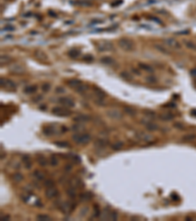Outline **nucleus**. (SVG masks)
Wrapping results in <instances>:
<instances>
[{"mask_svg": "<svg viewBox=\"0 0 196 221\" xmlns=\"http://www.w3.org/2000/svg\"><path fill=\"white\" fill-rule=\"evenodd\" d=\"M66 84L70 86L71 88L75 90L76 92H80V93H84L87 92V88L84 86V84L82 83L80 80L78 79H76V78H73V79H70L66 82Z\"/></svg>", "mask_w": 196, "mask_h": 221, "instance_id": "f257e3e1", "label": "nucleus"}, {"mask_svg": "<svg viewBox=\"0 0 196 221\" xmlns=\"http://www.w3.org/2000/svg\"><path fill=\"white\" fill-rule=\"evenodd\" d=\"M72 140H73L76 145L80 146H85L91 141V136L89 134L82 132V133H75L72 136Z\"/></svg>", "mask_w": 196, "mask_h": 221, "instance_id": "f03ea898", "label": "nucleus"}, {"mask_svg": "<svg viewBox=\"0 0 196 221\" xmlns=\"http://www.w3.org/2000/svg\"><path fill=\"white\" fill-rule=\"evenodd\" d=\"M118 45L124 51H132L135 47L134 41H133L132 39H130V38H126V37H123L118 39Z\"/></svg>", "mask_w": 196, "mask_h": 221, "instance_id": "7ed1b4c3", "label": "nucleus"}, {"mask_svg": "<svg viewBox=\"0 0 196 221\" xmlns=\"http://www.w3.org/2000/svg\"><path fill=\"white\" fill-rule=\"evenodd\" d=\"M96 48L100 52H109L114 49V44L110 40L102 39L96 43Z\"/></svg>", "mask_w": 196, "mask_h": 221, "instance_id": "20e7f679", "label": "nucleus"}, {"mask_svg": "<svg viewBox=\"0 0 196 221\" xmlns=\"http://www.w3.org/2000/svg\"><path fill=\"white\" fill-rule=\"evenodd\" d=\"M52 114L58 117H69L72 115V111L65 106H55L51 109Z\"/></svg>", "mask_w": 196, "mask_h": 221, "instance_id": "39448f33", "label": "nucleus"}, {"mask_svg": "<svg viewBox=\"0 0 196 221\" xmlns=\"http://www.w3.org/2000/svg\"><path fill=\"white\" fill-rule=\"evenodd\" d=\"M163 42H164V44L166 45L167 47H168V48L176 49V50H180V49L181 48L180 42L178 41V39H176V38H173V37L164 38V39H163Z\"/></svg>", "mask_w": 196, "mask_h": 221, "instance_id": "423d86ee", "label": "nucleus"}, {"mask_svg": "<svg viewBox=\"0 0 196 221\" xmlns=\"http://www.w3.org/2000/svg\"><path fill=\"white\" fill-rule=\"evenodd\" d=\"M0 84H1V86L5 90H9V92H15L17 90V86L16 84L14 83L13 81L10 80V79L7 78H1L0 80Z\"/></svg>", "mask_w": 196, "mask_h": 221, "instance_id": "0eeeda50", "label": "nucleus"}, {"mask_svg": "<svg viewBox=\"0 0 196 221\" xmlns=\"http://www.w3.org/2000/svg\"><path fill=\"white\" fill-rule=\"evenodd\" d=\"M106 115L109 118L114 120H121L123 118V113L119 109H116V108H111V109L107 110Z\"/></svg>", "mask_w": 196, "mask_h": 221, "instance_id": "6e6552de", "label": "nucleus"}, {"mask_svg": "<svg viewBox=\"0 0 196 221\" xmlns=\"http://www.w3.org/2000/svg\"><path fill=\"white\" fill-rule=\"evenodd\" d=\"M100 219L102 220H117L118 219V214L115 211H107L104 210L99 215Z\"/></svg>", "mask_w": 196, "mask_h": 221, "instance_id": "1a4fd4ad", "label": "nucleus"}, {"mask_svg": "<svg viewBox=\"0 0 196 221\" xmlns=\"http://www.w3.org/2000/svg\"><path fill=\"white\" fill-rule=\"evenodd\" d=\"M140 123L145 127V129L148 130V131H150V132H155V131H157V130H159L158 125H157L156 123H154V122H152V121H149V120H147V119L141 120Z\"/></svg>", "mask_w": 196, "mask_h": 221, "instance_id": "9d476101", "label": "nucleus"}, {"mask_svg": "<svg viewBox=\"0 0 196 221\" xmlns=\"http://www.w3.org/2000/svg\"><path fill=\"white\" fill-rule=\"evenodd\" d=\"M44 194L47 199L51 200V199H56L59 196V191L56 187H50V188H46L44 192Z\"/></svg>", "mask_w": 196, "mask_h": 221, "instance_id": "9b49d317", "label": "nucleus"}, {"mask_svg": "<svg viewBox=\"0 0 196 221\" xmlns=\"http://www.w3.org/2000/svg\"><path fill=\"white\" fill-rule=\"evenodd\" d=\"M74 207H75V205H74V203H71V201H63V203H61L60 205H59L60 210L63 213H65V214L70 213L71 211L74 209Z\"/></svg>", "mask_w": 196, "mask_h": 221, "instance_id": "f8f14e48", "label": "nucleus"}, {"mask_svg": "<svg viewBox=\"0 0 196 221\" xmlns=\"http://www.w3.org/2000/svg\"><path fill=\"white\" fill-rule=\"evenodd\" d=\"M135 138L137 140L141 141H145V143H148V141H151L153 140V137L148 133H145V132H136L135 133Z\"/></svg>", "mask_w": 196, "mask_h": 221, "instance_id": "ddd939ff", "label": "nucleus"}, {"mask_svg": "<svg viewBox=\"0 0 196 221\" xmlns=\"http://www.w3.org/2000/svg\"><path fill=\"white\" fill-rule=\"evenodd\" d=\"M58 102L60 103L62 106H65V107H68V108L75 106V101H74L71 97H60L58 99Z\"/></svg>", "mask_w": 196, "mask_h": 221, "instance_id": "4468645a", "label": "nucleus"}, {"mask_svg": "<svg viewBox=\"0 0 196 221\" xmlns=\"http://www.w3.org/2000/svg\"><path fill=\"white\" fill-rule=\"evenodd\" d=\"M10 72L15 75H22L26 72V69L22 64H13L10 67Z\"/></svg>", "mask_w": 196, "mask_h": 221, "instance_id": "2eb2a0df", "label": "nucleus"}, {"mask_svg": "<svg viewBox=\"0 0 196 221\" xmlns=\"http://www.w3.org/2000/svg\"><path fill=\"white\" fill-rule=\"evenodd\" d=\"M68 184L70 187H73V188H80L82 186H83L82 184V181L80 180V178H76V177H73V178H71L70 180L68 181Z\"/></svg>", "mask_w": 196, "mask_h": 221, "instance_id": "dca6fc26", "label": "nucleus"}, {"mask_svg": "<svg viewBox=\"0 0 196 221\" xmlns=\"http://www.w3.org/2000/svg\"><path fill=\"white\" fill-rule=\"evenodd\" d=\"M138 68L140 69L141 71H144V72H146V73H153L154 72V68L151 66V65H149V64H146V63H138Z\"/></svg>", "mask_w": 196, "mask_h": 221, "instance_id": "f3484780", "label": "nucleus"}, {"mask_svg": "<svg viewBox=\"0 0 196 221\" xmlns=\"http://www.w3.org/2000/svg\"><path fill=\"white\" fill-rule=\"evenodd\" d=\"M92 92H93V93H94L96 97L105 98V97H107L106 92H105L104 90H102V88H98V86H93V88H92Z\"/></svg>", "mask_w": 196, "mask_h": 221, "instance_id": "a211bd4d", "label": "nucleus"}, {"mask_svg": "<svg viewBox=\"0 0 196 221\" xmlns=\"http://www.w3.org/2000/svg\"><path fill=\"white\" fill-rule=\"evenodd\" d=\"M174 118V115L172 112H164L159 115V119L162 121H172Z\"/></svg>", "mask_w": 196, "mask_h": 221, "instance_id": "6ab92c4d", "label": "nucleus"}, {"mask_svg": "<svg viewBox=\"0 0 196 221\" xmlns=\"http://www.w3.org/2000/svg\"><path fill=\"white\" fill-rule=\"evenodd\" d=\"M22 162L24 163V165H25V167L27 168V169H30V168L32 167V159H30V155H28V154L23 155Z\"/></svg>", "mask_w": 196, "mask_h": 221, "instance_id": "aec40b11", "label": "nucleus"}, {"mask_svg": "<svg viewBox=\"0 0 196 221\" xmlns=\"http://www.w3.org/2000/svg\"><path fill=\"white\" fill-rule=\"evenodd\" d=\"M42 132H43V134L45 136L50 137V136L55 135V133H56V129H55L53 126H46V127H44V128L42 129Z\"/></svg>", "mask_w": 196, "mask_h": 221, "instance_id": "412c9836", "label": "nucleus"}, {"mask_svg": "<svg viewBox=\"0 0 196 221\" xmlns=\"http://www.w3.org/2000/svg\"><path fill=\"white\" fill-rule=\"evenodd\" d=\"M108 145H109V141L107 140H104V139H99V140H97L94 143L95 148H99V150H101V148H105Z\"/></svg>", "mask_w": 196, "mask_h": 221, "instance_id": "4be33fe9", "label": "nucleus"}, {"mask_svg": "<svg viewBox=\"0 0 196 221\" xmlns=\"http://www.w3.org/2000/svg\"><path fill=\"white\" fill-rule=\"evenodd\" d=\"M36 161L38 163V165L41 167H46L47 164H48V160H47V158L45 157L44 155H37Z\"/></svg>", "mask_w": 196, "mask_h": 221, "instance_id": "5701e85b", "label": "nucleus"}, {"mask_svg": "<svg viewBox=\"0 0 196 221\" xmlns=\"http://www.w3.org/2000/svg\"><path fill=\"white\" fill-rule=\"evenodd\" d=\"M32 176H33V178L35 180H37V181H44L45 180L44 173L41 172L40 170H35V171H33Z\"/></svg>", "mask_w": 196, "mask_h": 221, "instance_id": "b1692460", "label": "nucleus"}, {"mask_svg": "<svg viewBox=\"0 0 196 221\" xmlns=\"http://www.w3.org/2000/svg\"><path fill=\"white\" fill-rule=\"evenodd\" d=\"M37 90V86H34V85H32V86H27L25 88H24V92L26 95H32V93H35Z\"/></svg>", "mask_w": 196, "mask_h": 221, "instance_id": "393cba45", "label": "nucleus"}, {"mask_svg": "<svg viewBox=\"0 0 196 221\" xmlns=\"http://www.w3.org/2000/svg\"><path fill=\"white\" fill-rule=\"evenodd\" d=\"M90 120V117L87 115H78L74 118V121L78 122V123H84V122H88Z\"/></svg>", "mask_w": 196, "mask_h": 221, "instance_id": "a878e982", "label": "nucleus"}, {"mask_svg": "<svg viewBox=\"0 0 196 221\" xmlns=\"http://www.w3.org/2000/svg\"><path fill=\"white\" fill-rule=\"evenodd\" d=\"M72 129H73V131L75 132V133H82V132L85 131V127L83 126L82 123L73 125V126H72Z\"/></svg>", "mask_w": 196, "mask_h": 221, "instance_id": "bb28decb", "label": "nucleus"}, {"mask_svg": "<svg viewBox=\"0 0 196 221\" xmlns=\"http://www.w3.org/2000/svg\"><path fill=\"white\" fill-rule=\"evenodd\" d=\"M154 47H155V48H156L157 50H158V51L162 52V53H164V54H169V53H170L168 47H165L164 45H161V44H159V43H155V44H154Z\"/></svg>", "mask_w": 196, "mask_h": 221, "instance_id": "cd10ccee", "label": "nucleus"}, {"mask_svg": "<svg viewBox=\"0 0 196 221\" xmlns=\"http://www.w3.org/2000/svg\"><path fill=\"white\" fill-rule=\"evenodd\" d=\"M12 180L16 183H19V182H22L24 180V176L21 172H16L12 175Z\"/></svg>", "mask_w": 196, "mask_h": 221, "instance_id": "c85d7f7f", "label": "nucleus"}, {"mask_svg": "<svg viewBox=\"0 0 196 221\" xmlns=\"http://www.w3.org/2000/svg\"><path fill=\"white\" fill-rule=\"evenodd\" d=\"M12 61V57L8 54H1L0 56V62H1V65L3 64H8L9 62Z\"/></svg>", "mask_w": 196, "mask_h": 221, "instance_id": "c756f323", "label": "nucleus"}, {"mask_svg": "<svg viewBox=\"0 0 196 221\" xmlns=\"http://www.w3.org/2000/svg\"><path fill=\"white\" fill-rule=\"evenodd\" d=\"M101 63H103L104 65H113L115 63V60L110 56H105V57H102L100 59Z\"/></svg>", "mask_w": 196, "mask_h": 221, "instance_id": "7c9ffc66", "label": "nucleus"}, {"mask_svg": "<svg viewBox=\"0 0 196 221\" xmlns=\"http://www.w3.org/2000/svg\"><path fill=\"white\" fill-rule=\"evenodd\" d=\"M183 43H185V47H187L188 49H192V50H196V43L192 40L189 39H185L183 40Z\"/></svg>", "mask_w": 196, "mask_h": 221, "instance_id": "2f4dec72", "label": "nucleus"}, {"mask_svg": "<svg viewBox=\"0 0 196 221\" xmlns=\"http://www.w3.org/2000/svg\"><path fill=\"white\" fill-rule=\"evenodd\" d=\"M80 201H90L92 199V194L90 192H84V193L80 194Z\"/></svg>", "mask_w": 196, "mask_h": 221, "instance_id": "473e14b6", "label": "nucleus"}, {"mask_svg": "<svg viewBox=\"0 0 196 221\" xmlns=\"http://www.w3.org/2000/svg\"><path fill=\"white\" fill-rule=\"evenodd\" d=\"M124 112L128 115H130L131 117H133L136 115V110L133 109V108L130 106H124Z\"/></svg>", "mask_w": 196, "mask_h": 221, "instance_id": "72a5a7b5", "label": "nucleus"}, {"mask_svg": "<svg viewBox=\"0 0 196 221\" xmlns=\"http://www.w3.org/2000/svg\"><path fill=\"white\" fill-rule=\"evenodd\" d=\"M68 55L71 57V58H78V57L80 55V50L76 49V48H73L68 52Z\"/></svg>", "mask_w": 196, "mask_h": 221, "instance_id": "f704fd0d", "label": "nucleus"}, {"mask_svg": "<svg viewBox=\"0 0 196 221\" xmlns=\"http://www.w3.org/2000/svg\"><path fill=\"white\" fill-rule=\"evenodd\" d=\"M196 140V134H186L182 137V141H185V143H188V141H192Z\"/></svg>", "mask_w": 196, "mask_h": 221, "instance_id": "c9c22d12", "label": "nucleus"}, {"mask_svg": "<svg viewBox=\"0 0 196 221\" xmlns=\"http://www.w3.org/2000/svg\"><path fill=\"white\" fill-rule=\"evenodd\" d=\"M123 146H124V143L122 141H116V143H114L113 145L111 146V148H112V150H116V151H118V150H121L122 148H123Z\"/></svg>", "mask_w": 196, "mask_h": 221, "instance_id": "e433bc0d", "label": "nucleus"}, {"mask_svg": "<svg viewBox=\"0 0 196 221\" xmlns=\"http://www.w3.org/2000/svg\"><path fill=\"white\" fill-rule=\"evenodd\" d=\"M66 193L70 197L71 199H75L76 197V188H73V187H69L68 189L66 190Z\"/></svg>", "mask_w": 196, "mask_h": 221, "instance_id": "4c0bfd02", "label": "nucleus"}, {"mask_svg": "<svg viewBox=\"0 0 196 221\" xmlns=\"http://www.w3.org/2000/svg\"><path fill=\"white\" fill-rule=\"evenodd\" d=\"M49 164H50V166H52V167L58 166V164H59L58 157H56L55 155H51L49 158Z\"/></svg>", "mask_w": 196, "mask_h": 221, "instance_id": "58836bf2", "label": "nucleus"}, {"mask_svg": "<svg viewBox=\"0 0 196 221\" xmlns=\"http://www.w3.org/2000/svg\"><path fill=\"white\" fill-rule=\"evenodd\" d=\"M144 81L146 82L147 84H150V85H155V84H157V82H158V80H157L156 77L154 76H147L146 78L144 79Z\"/></svg>", "mask_w": 196, "mask_h": 221, "instance_id": "ea45409f", "label": "nucleus"}, {"mask_svg": "<svg viewBox=\"0 0 196 221\" xmlns=\"http://www.w3.org/2000/svg\"><path fill=\"white\" fill-rule=\"evenodd\" d=\"M120 76H121L122 79H124V80H126V81H131V80H132V76H131L130 72H128V71H123L120 74Z\"/></svg>", "mask_w": 196, "mask_h": 221, "instance_id": "a19ab883", "label": "nucleus"}, {"mask_svg": "<svg viewBox=\"0 0 196 221\" xmlns=\"http://www.w3.org/2000/svg\"><path fill=\"white\" fill-rule=\"evenodd\" d=\"M143 114L147 117V119H151V118H155V117H156V113H155L154 111H152V110H148V109L144 110V111H143Z\"/></svg>", "mask_w": 196, "mask_h": 221, "instance_id": "79ce46f5", "label": "nucleus"}, {"mask_svg": "<svg viewBox=\"0 0 196 221\" xmlns=\"http://www.w3.org/2000/svg\"><path fill=\"white\" fill-rule=\"evenodd\" d=\"M43 185L45 188H50V187L55 186V182L52 179H45L43 181Z\"/></svg>", "mask_w": 196, "mask_h": 221, "instance_id": "37998d69", "label": "nucleus"}, {"mask_svg": "<svg viewBox=\"0 0 196 221\" xmlns=\"http://www.w3.org/2000/svg\"><path fill=\"white\" fill-rule=\"evenodd\" d=\"M35 56H36L38 59L44 60V61H46V60H47L46 55H45L44 52H42V51H36V52H35Z\"/></svg>", "mask_w": 196, "mask_h": 221, "instance_id": "c03bdc74", "label": "nucleus"}, {"mask_svg": "<svg viewBox=\"0 0 196 221\" xmlns=\"http://www.w3.org/2000/svg\"><path fill=\"white\" fill-rule=\"evenodd\" d=\"M36 219L37 220H44V221H49L51 220V217L47 214H38L36 216Z\"/></svg>", "mask_w": 196, "mask_h": 221, "instance_id": "a18cd8bd", "label": "nucleus"}, {"mask_svg": "<svg viewBox=\"0 0 196 221\" xmlns=\"http://www.w3.org/2000/svg\"><path fill=\"white\" fill-rule=\"evenodd\" d=\"M93 100H94V102L96 103L97 105H99V106H104V105L106 104V103L104 102V98H100V97H95V98Z\"/></svg>", "mask_w": 196, "mask_h": 221, "instance_id": "49530a36", "label": "nucleus"}, {"mask_svg": "<svg viewBox=\"0 0 196 221\" xmlns=\"http://www.w3.org/2000/svg\"><path fill=\"white\" fill-rule=\"evenodd\" d=\"M88 211H89V209H88V207H87V206H84V207H82V209L80 210V217H84L85 215H87Z\"/></svg>", "mask_w": 196, "mask_h": 221, "instance_id": "de8ad7c7", "label": "nucleus"}, {"mask_svg": "<svg viewBox=\"0 0 196 221\" xmlns=\"http://www.w3.org/2000/svg\"><path fill=\"white\" fill-rule=\"evenodd\" d=\"M42 90H43L44 92H47L48 90L51 88V85H50L49 83H44L43 85H42Z\"/></svg>", "mask_w": 196, "mask_h": 221, "instance_id": "09e8293b", "label": "nucleus"}, {"mask_svg": "<svg viewBox=\"0 0 196 221\" xmlns=\"http://www.w3.org/2000/svg\"><path fill=\"white\" fill-rule=\"evenodd\" d=\"M15 30V28L13 27V26H6V27H4L3 29H2V32H6V31H9V32H12V31Z\"/></svg>", "mask_w": 196, "mask_h": 221, "instance_id": "8fccbe9b", "label": "nucleus"}, {"mask_svg": "<svg viewBox=\"0 0 196 221\" xmlns=\"http://www.w3.org/2000/svg\"><path fill=\"white\" fill-rule=\"evenodd\" d=\"M82 60H83V61H88V62H90V61H93V57L91 56V55L87 54V55H85V56L82 57Z\"/></svg>", "mask_w": 196, "mask_h": 221, "instance_id": "3c124183", "label": "nucleus"}, {"mask_svg": "<svg viewBox=\"0 0 196 221\" xmlns=\"http://www.w3.org/2000/svg\"><path fill=\"white\" fill-rule=\"evenodd\" d=\"M57 146H63V148H67V146H69V143H67V141H59V143H56Z\"/></svg>", "mask_w": 196, "mask_h": 221, "instance_id": "603ef678", "label": "nucleus"}, {"mask_svg": "<svg viewBox=\"0 0 196 221\" xmlns=\"http://www.w3.org/2000/svg\"><path fill=\"white\" fill-rule=\"evenodd\" d=\"M174 127H176V128L180 129V130H183V129H185V127H181V124H180V123H176V124H174Z\"/></svg>", "mask_w": 196, "mask_h": 221, "instance_id": "864d4df0", "label": "nucleus"}, {"mask_svg": "<svg viewBox=\"0 0 196 221\" xmlns=\"http://www.w3.org/2000/svg\"><path fill=\"white\" fill-rule=\"evenodd\" d=\"M64 169H65V171H70V170L72 169V165H70V164L66 165V166H65V168H64Z\"/></svg>", "mask_w": 196, "mask_h": 221, "instance_id": "5fc2aeb1", "label": "nucleus"}, {"mask_svg": "<svg viewBox=\"0 0 196 221\" xmlns=\"http://www.w3.org/2000/svg\"><path fill=\"white\" fill-rule=\"evenodd\" d=\"M65 90H64V88H56V92H64Z\"/></svg>", "mask_w": 196, "mask_h": 221, "instance_id": "6e6d98bb", "label": "nucleus"}, {"mask_svg": "<svg viewBox=\"0 0 196 221\" xmlns=\"http://www.w3.org/2000/svg\"><path fill=\"white\" fill-rule=\"evenodd\" d=\"M131 71H132L134 74H137V75H140V72H139V70H137V69H134V68H133Z\"/></svg>", "mask_w": 196, "mask_h": 221, "instance_id": "4d7b16f0", "label": "nucleus"}, {"mask_svg": "<svg viewBox=\"0 0 196 221\" xmlns=\"http://www.w3.org/2000/svg\"><path fill=\"white\" fill-rule=\"evenodd\" d=\"M2 219H4V220H9V219H10V216H9V215H4V216H2Z\"/></svg>", "mask_w": 196, "mask_h": 221, "instance_id": "13d9d810", "label": "nucleus"}, {"mask_svg": "<svg viewBox=\"0 0 196 221\" xmlns=\"http://www.w3.org/2000/svg\"><path fill=\"white\" fill-rule=\"evenodd\" d=\"M190 73H191V75H192V76L196 77V68H195V69H193V70H191Z\"/></svg>", "mask_w": 196, "mask_h": 221, "instance_id": "bf43d9fd", "label": "nucleus"}]
</instances>
